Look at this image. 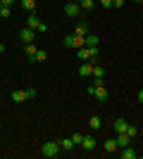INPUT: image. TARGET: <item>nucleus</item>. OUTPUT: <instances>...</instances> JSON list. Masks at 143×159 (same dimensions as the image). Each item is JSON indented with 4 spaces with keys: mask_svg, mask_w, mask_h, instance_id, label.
<instances>
[{
    "mask_svg": "<svg viewBox=\"0 0 143 159\" xmlns=\"http://www.w3.org/2000/svg\"><path fill=\"white\" fill-rule=\"evenodd\" d=\"M19 38H21V43H24V45H26V43H34V29H21L19 31Z\"/></svg>",
    "mask_w": 143,
    "mask_h": 159,
    "instance_id": "nucleus-4",
    "label": "nucleus"
},
{
    "mask_svg": "<svg viewBox=\"0 0 143 159\" xmlns=\"http://www.w3.org/2000/svg\"><path fill=\"white\" fill-rule=\"evenodd\" d=\"M45 60H48V52H45V50H38L36 57H34V62H45Z\"/></svg>",
    "mask_w": 143,
    "mask_h": 159,
    "instance_id": "nucleus-22",
    "label": "nucleus"
},
{
    "mask_svg": "<svg viewBox=\"0 0 143 159\" xmlns=\"http://www.w3.org/2000/svg\"><path fill=\"white\" fill-rule=\"evenodd\" d=\"M117 150V140H105V152H115Z\"/></svg>",
    "mask_w": 143,
    "mask_h": 159,
    "instance_id": "nucleus-21",
    "label": "nucleus"
},
{
    "mask_svg": "<svg viewBox=\"0 0 143 159\" xmlns=\"http://www.w3.org/2000/svg\"><path fill=\"white\" fill-rule=\"evenodd\" d=\"M83 45H86V48H93V45H98V36H93V33L88 31V36L83 38Z\"/></svg>",
    "mask_w": 143,
    "mask_h": 159,
    "instance_id": "nucleus-16",
    "label": "nucleus"
},
{
    "mask_svg": "<svg viewBox=\"0 0 143 159\" xmlns=\"http://www.w3.org/2000/svg\"><path fill=\"white\" fill-rule=\"evenodd\" d=\"M102 126V121H100V116H91V131H98V128Z\"/></svg>",
    "mask_w": 143,
    "mask_h": 159,
    "instance_id": "nucleus-20",
    "label": "nucleus"
},
{
    "mask_svg": "<svg viewBox=\"0 0 143 159\" xmlns=\"http://www.w3.org/2000/svg\"><path fill=\"white\" fill-rule=\"evenodd\" d=\"M0 17H10V7H2V10H0Z\"/></svg>",
    "mask_w": 143,
    "mask_h": 159,
    "instance_id": "nucleus-28",
    "label": "nucleus"
},
{
    "mask_svg": "<svg viewBox=\"0 0 143 159\" xmlns=\"http://www.w3.org/2000/svg\"><path fill=\"white\" fill-rule=\"evenodd\" d=\"M72 2H79V0H72Z\"/></svg>",
    "mask_w": 143,
    "mask_h": 159,
    "instance_id": "nucleus-34",
    "label": "nucleus"
},
{
    "mask_svg": "<svg viewBox=\"0 0 143 159\" xmlns=\"http://www.w3.org/2000/svg\"><path fill=\"white\" fill-rule=\"evenodd\" d=\"M136 157H138L136 150H131V147H124L122 150V159H136Z\"/></svg>",
    "mask_w": 143,
    "mask_h": 159,
    "instance_id": "nucleus-17",
    "label": "nucleus"
},
{
    "mask_svg": "<svg viewBox=\"0 0 143 159\" xmlns=\"http://www.w3.org/2000/svg\"><path fill=\"white\" fill-rule=\"evenodd\" d=\"M62 45L72 48V50H79V48H83V38H81V36H76V33H69L67 38L62 40Z\"/></svg>",
    "mask_w": 143,
    "mask_h": 159,
    "instance_id": "nucleus-2",
    "label": "nucleus"
},
{
    "mask_svg": "<svg viewBox=\"0 0 143 159\" xmlns=\"http://www.w3.org/2000/svg\"><path fill=\"white\" fill-rule=\"evenodd\" d=\"M36 31H38V33H45V31H48V24H45V21H41V24H38V29H36Z\"/></svg>",
    "mask_w": 143,
    "mask_h": 159,
    "instance_id": "nucleus-27",
    "label": "nucleus"
},
{
    "mask_svg": "<svg viewBox=\"0 0 143 159\" xmlns=\"http://www.w3.org/2000/svg\"><path fill=\"white\" fill-rule=\"evenodd\" d=\"M12 2H14V0H2V7H10Z\"/></svg>",
    "mask_w": 143,
    "mask_h": 159,
    "instance_id": "nucleus-31",
    "label": "nucleus"
},
{
    "mask_svg": "<svg viewBox=\"0 0 143 159\" xmlns=\"http://www.w3.org/2000/svg\"><path fill=\"white\" fill-rule=\"evenodd\" d=\"M136 98H138V102H141V105H143V88H141V90H138V93H136Z\"/></svg>",
    "mask_w": 143,
    "mask_h": 159,
    "instance_id": "nucleus-29",
    "label": "nucleus"
},
{
    "mask_svg": "<svg viewBox=\"0 0 143 159\" xmlns=\"http://www.w3.org/2000/svg\"><path fill=\"white\" fill-rule=\"evenodd\" d=\"M0 10H2V0H0Z\"/></svg>",
    "mask_w": 143,
    "mask_h": 159,
    "instance_id": "nucleus-32",
    "label": "nucleus"
},
{
    "mask_svg": "<svg viewBox=\"0 0 143 159\" xmlns=\"http://www.w3.org/2000/svg\"><path fill=\"white\" fill-rule=\"evenodd\" d=\"M117 147L119 150L129 147V133H117Z\"/></svg>",
    "mask_w": 143,
    "mask_h": 159,
    "instance_id": "nucleus-9",
    "label": "nucleus"
},
{
    "mask_svg": "<svg viewBox=\"0 0 143 159\" xmlns=\"http://www.w3.org/2000/svg\"><path fill=\"white\" fill-rule=\"evenodd\" d=\"M93 79H105V69L98 64H93Z\"/></svg>",
    "mask_w": 143,
    "mask_h": 159,
    "instance_id": "nucleus-19",
    "label": "nucleus"
},
{
    "mask_svg": "<svg viewBox=\"0 0 143 159\" xmlns=\"http://www.w3.org/2000/svg\"><path fill=\"white\" fill-rule=\"evenodd\" d=\"M41 154H43V157H48V159L57 157V154H60V143H55V140H45V143L41 145Z\"/></svg>",
    "mask_w": 143,
    "mask_h": 159,
    "instance_id": "nucleus-1",
    "label": "nucleus"
},
{
    "mask_svg": "<svg viewBox=\"0 0 143 159\" xmlns=\"http://www.w3.org/2000/svg\"><path fill=\"white\" fill-rule=\"evenodd\" d=\"M26 98H29V100L36 98V88H26Z\"/></svg>",
    "mask_w": 143,
    "mask_h": 159,
    "instance_id": "nucleus-26",
    "label": "nucleus"
},
{
    "mask_svg": "<svg viewBox=\"0 0 143 159\" xmlns=\"http://www.w3.org/2000/svg\"><path fill=\"white\" fill-rule=\"evenodd\" d=\"M79 7H81V12L86 14V12H91L95 7V0H79Z\"/></svg>",
    "mask_w": 143,
    "mask_h": 159,
    "instance_id": "nucleus-14",
    "label": "nucleus"
},
{
    "mask_svg": "<svg viewBox=\"0 0 143 159\" xmlns=\"http://www.w3.org/2000/svg\"><path fill=\"white\" fill-rule=\"evenodd\" d=\"M93 98H95V100H100V102H105V100L110 98L107 88H105V86H95V93H93Z\"/></svg>",
    "mask_w": 143,
    "mask_h": 159,
    "instance_id": "nucleus-5",
    "label": "nucleus"
},
{
    "mask_svg": "<svg viewBox=\"0 0 143 159\" xmlns=\"http://www.w3.org/2000/svg\"><path fill=\"white\" fill-rule=\"evenodd\" d=\"M74 33H76V36H81V38H86V36H88V26H86V21H79L76 29H74Z\"/></svg>",
    "mask_w": 143,
    "mask_h": 159,
    "instance_id": "nucleus-11",
    "label": "nucleus"
},
{
    "mask_svg": "<svg viewBox=\"0 0 143 159\" xmlns=\"http://www.w3.org/2000/svg\"><path fill=\"white\" fill-rule=\"evenodd\" d=\"M126 133H129V138H134V135L138 133V128L136 126H126Z\"/></svg>",
    "mask_w": 143,
    "mask_h": 159,
    "instance_id": "nucleus-25",
    "label": "nucleus"
},
{
    "mask_svg": "<svg viewBox=\"0 0 143 159\" xmlns=\"http://www.w3.org/2000/svg\"><path fill=\"white\" fill-rule=\"evenodd\" d=\"M112 5H115V7H122V5H124V0H112Z\"/></svg>",
    "mask_w": 143,
    "mask_h": 159,
    "instance_id": "nucleus-30",
    "label": "nucleus"
},
{
    "mask_svg": "<svg viewBox=\"0 0 143 159\" xmlns=\"http://www.w3.org/2000/svg\"><path fill=\"white\" fill-rule=\"evenodd\" d=\"M72 140H74V145H81V140H83V133H72Z\"/></svg>",
    "mask_w": 143,
    "mask_h": 159,
    "instance_id": "nucleus-23",
    "label": "nucleus"
},
{
    "mask_svg": "<svg viewBox=\"0 0 143 159\" xmlns=\"http://www.w3.org/2000/svg\"><path fill=\"white\" fill-rule=\"evenodd\" d=\"M134 2H143V0H134Z\"/></svg>",
    "mask_w": 143,
    "mask_h": 159,
    "instance_id": "nucleus-33",
    "label": "nucleus"
},
{
    "mask_svg": "<svg viewBox=\"0 0 143 159\" xmlns=\"http://www.w3.org/2000/svg\"><path fill=\"white\" fill-rule=\"evenodd\" d=\"M64 14L74 19V17H81L83 12H81V7H79V2H67V5H64Z\"/></svg>",
    "mask_w": 143,
    "mask_h": 159,
    "instance_id": "nucleus-3",
    "label": "nucleus"
},
{
    "mask_svg": "<svg viewBox=\"0 0 143 159\" xmlns=\"http://www.w3.org/2000/svg\"><path fill=\"white\" fill-rule=\"evenodd\" d=\"M79 76H93V64H91V62H83V64L79 66Z\"/></svg>",
    "mask_w": 143,
    "mask_h": 159,
    "instance_id": "nucleus-10",
    "label": "nucleus"
},
{
    "mask_svg": "<svg viewBox=\"0 0 143 159\" xmlns=\"http://www.w3.org/2000/svg\"><path fill=\"white\" fill-rule=\"evenodd\" d=\"M24 52H26V57L31 62H34V57H36V52H38V48L34 45V43H26V45H24Z\"/></svg>",
    "mask_w": 143,
    "mask_h": 159,
    "instance_id": "nucleus-13",
    "label": "nucleus"
},
{
    "mask_svg": "<svg viewBox=\"0 0 143 159\" xmlns=\"http://www.w3.org/2000/svg\"><path fill=\"white\" fill-rule=\"evenodd\" d=\"M21 7L26 12H36V0H21Z\"/></svg>",
    "mask_w": 143,
    "mask_h": 159,
    "instance_id": "nucleus-18",
    "label": "nucleus"
},
{
    "mask_svg": "<svg viewBox=\"0 0 143 159\" xmlns=\"http://www.w3.org/2000/svg\"><path fill=\"white\" fill-rule=\"evenodd\" d=\"M81 147L86 150V152L95 150V140H93V135H83V140H81Z\"/></svg>",
    "mask_w": 143,
    "mask_h": 159,
    "instance_id": "nucleus-7",
    "label": "nucleus"
},
{
    "mask_svg": "<svg viewBox=\"0 0 143 159\" xmlns=\"http://www.w3.org/2000/svg\"><path fill=\"white\" fill-rule=\"evenodd\" d=\"M126 126H129V124L124 119H115V133H126Z\"/></svg>",
    "mask_w": 143,
    "mask_h": 159,
    "instance_id": "nucleus-15",
    "label": "nucleus"
},
{
    "mask_svg": "<svg viewBox=\"0 0 143 159\" xmlns=\"http://www.w3.org/2000/svg\"><path fill=\"white\" fill-rule=\"evenodd\" d=\"M26 90H12V102H17V105H21V102H26Z\"/></svg>",
    "mask_w": 143,
    "mask_h": 159,
    "instance_id": "nucleus-8",
    "label": "nucleus"
},
{
    "mask_svg": "<svg viewBox=\"0 0 143 159\" xmlns=\"http://www.w3.org/2000/svg\"><path fill=\"white\" fill-rule=\"evenodd\" d=\"M100 7L102 10H110V7H115V5H112V0H100Z\"/></svg>",
    "mask_w": 143,
    "mask_h": 159,
    "instance_id": "nucleus-24",
    "label": "nucleus"
},
{
    "mask_svg": "<svg viewBox=\"0 0 143 159\" xmlns=\"http://www.w3.org/2000/svg\"><path fill=\"white\" fill-rule=\"evenodd\" d=\"M60 150L72 152V150H74V140H72V138H62V140H60Z\"/></svg>",
    "mask_w": 143,
    "mask_h": 159,
    "instance_id": "nucleus-12",
    "label": "nucleus"
},
{
    "mask_svg": "<svg viewBox=\"0 0 143 159\" xmlns=\"http://www.w3.org/2000/svg\"><path fill=\"white\" fill-rule=\"evenodd\" d=\"M38 24H41V19L36 17V12H29V17H26V29H38Z\"/></svg>",
    "mask_w": 143,
    "mask_h": 159,
    "instance_id": "nucleus-6",
    "label": "nucleus"
}]
</instances>
